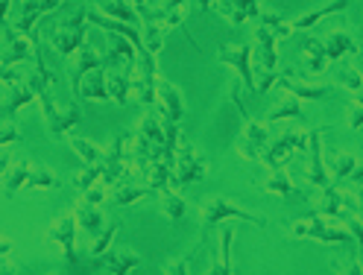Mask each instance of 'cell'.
<instances>
[{"mask_svg":"<svg viewBox=\"0 0 363 275\" xmlns=\"http://www.w3.org/2000/svg\"><path fill=\"white\" fill-rule=\"evenodd\" d=\"M211 173V164H208V155L202 152L196 144L179 138V147H176V155H173V179H176V191H185L191 185H199L206 181Z\"/></svg>","mask_w":363,"mask_h":275,"instance_id":"2","label":"cell"},{"mask_svg":"<svg viewBox=\"0 0 363 275\" xmlns=\"http://www.w3.org/2000/svg\"><path fill=\"white\" fill-rule=\"evenodd\" d=\"M35 97H33V88L21 79V82H15V85H9V91H6V97H4V114L6 118H15V114L24 108V106H30Z\"/></svg>","mask_w":363,"mask_h":275,"instance_id":"26","label":"cell"},{"mask_svg":"<svg viewBox=\"0 0 363 275\" xmlns=\"http://www.w3.org/2000/svg\"><path fill=\"white\" fill-rule=\"evenodd\" d=\"M357 211H360V202L346 196L343 191H337L331 181H328V185H323L320 193H316V214H323V217L340 220L343 214H357Z\"/></svg>","mask_w":363,"mask_h":275,"instance_id":"9","label":"cell"},{"mask_svg":"<svg viewBox=\"0 0 363 275\" xmlns=\"http://www.w3.org/2000/svg\"><path fill=\"white\" fill-rule=\"evenodd\" d=\"M276 85L284 91V94L296 97V100H311V103L328 100V94H331L328 85H308V82H302L296 67H287V71H281V74L276 77Z\"/></svg>","mask_w":363,"mask_h":275,"instance_id":"10","label":"cell"},{"mask_svg":"<svg viewBox=\"0 0 363 275\" xmlns=\"http://www.w3.org/2000/svg\"><path fill=\"white\" fill-rule=\"evenodd\" d=\"M308 147V132L305 129H290L284 132L276 144H267L264 155H261V162L267 170H281L287 162H290V155H296Z\"/></svg>","mask_w":363,"mask_h":275,"instance_id":"5","label":"cell"},{"mask_svg":"<svg viewBox=\"0 0 363 275\" xmlns=\"http://www.w3.org/2000/svg\"><path fill=\"white\" fill-rule=\"evenodd\" d=\"M360 118H363V108H360V100H352V108H349V118H346V123H349V129H352V132H360Z\"/></svg>","mask_w":363,"mask_h":275,"instance_id":"44","label":"cell"},{"mask_svg":"<svg viewBox=\"0 0 363 275\" xmlns=\"http://www.w3.org/2000/svg\"><path fill=\"white\" fill-rule=\"evenodd\" d=\"M162 272H173V275H185V272H191V266L185 264V258H170L164 266H162Z\"/></svg>","mask_w":363,"mask_h":275,"instance_id":"45","label":"cell"},{"mask_svg":"<svg viewBox=\"0 0 363 275\" xmlns=\"http://www.w3.org/2000/svg\"><path fill=\"white\" fill-rule=\"evenodd\" d=\"M77 97L88 100V103H106L108 91H106V67H91V71L79 79Z\"/></svg>","mask_w":363,"mask_h":275,"instance_id":"17","label":"cell"},{"mask_svg":"<svg viewBox=\"0 0 363 275\" xmlns=\"http://www.w3.org/2000/svg\"><path fill=\"white\" fill-rule=\"evenodd\" d=\"M357 164H360V162H357L352 152H340L334 162H331V167H328V179H331V181H337V179H349V176L354 173Z\"/></svg>","mask_w":363,"mask_h":275,"instance_id":"37","label":"cell"},{"mask_svg":"<svg viewBox=\"0 0 363 275\" xmlns=\"http://www.w3.org/2000/svg\"><path fill=\"white\" fill-rule=\"evenodd\" d=\"M85 6H79L74 15H67L65 21H59L53 35H50V44L56 47L59 56H74L82 44H85V35H88V27H85Z\"/></svg>","mask_w":363,"mask_h":275,"instance_id":"4","label":"cell"},{"mask_svg":"<svg viewBox=\"0 0 363 275\" xmlns=\"http://www.w3.org/2000/svg\"><path fill=\"white\" fill-rule=\"evenodd\" d=\"M255 21H261L267 30H272V35H276L279 41H287V38L293 35V27L287 24V21H281L279 15H272V12H264V9H261V15H258Z\"/></svg>","mask_w":363,"mask_h":275,"instance_id":"38","label":"cell"},{"mask_svg":"<svg viewBox=\"0 0 363 275\" xmlns=\"http://www.w3.org/2000/svg\"><path fill=\"white\" fill-rule=\"evenodd\" d=\"M287 118H296V120H305V111H302V100H296V97H284L276 108H272L269 114H267V120L269 123H279V120H287Z\"/></svg>","mask_w":363,"mask_h":275,"instance_id":"31","label":"cell"},{"mask_svg":"<svg viewBox=\"0 0 363 275\" xmlns=\"http://www.w3.org/2000/svg\"><path fill=\"white\" fill-rule=\"evenodd\" d=\"M152 191L147 185H129V188H115V196H111V202L115 205H132V202H141L144 196H150Z\"/></svg>","mask_w":363,"mask_h":275,"instance_id":"39","label":"cell"},{"mask_svg":"<svg viewBox=\"0 0 363 275\" xmlns=\"http://www.w3.org/2000/svg\"><path fill=\"white\" fill-rule=\"evenodd\" d=\"M264 191H269L272 196H281V199H290L293 196V181L287 179L284 170H267V179H264Z\"/></svg>","mask_w":363,"mask_h":275,"instance_id":"32","label":"cell"},{"mask_svg":"<svg viewBox=\"0 0 363 275\" xmlns=\"http://www.w3.org/2000/svg\"><path fill=\"white\" fill-rule=\"evenodd\" d=\"M220 64H232L238 71V79L246 85L249 94H255V71H252V47L249 44H225L217 53Z\"/></svg>","mask_w":363,"mask_h":275,"instance_id":"6","label":"cell"},{"mask_svg":"<svg viewBox=\"0 0 363 275\" xmlns=\"http://www.w3.org/2000/svg\"><path fill=\"white\" fill-rule=\"evenodd\" d=\"M48 237H50L56 246H62L67 264H77V217H74V214H65L62 220H56V223L50 225Z\"/></svg>","mask_w":363,"mask_h":275,"instance_id":"14","label":"cell"},{"mask_svg":"<svg viewBox=\"0 0 363 275\" xmlns=\"http://www.w3.org/2000/svg\"><path fill=\"white\" fill-rule=\"evenodd\" d=\"M106 191H108V188H103V185L88 188V191L82 193V202H88V205H103V202H106Z\"/></svg>","mask_w":363,"mask_h":275,"instance_id":"43","label":"cell"},{"mask_svg":"<svg viewBox=\"0 0 363 275\" xmlns=\"http://www.w3.org/2000/svg\"><path fill=\"white\" fill-rule=\"evenodd\" d=\"M135 59H138V50L132 47V41H126L123 35L111 33V47H108L103 64H108V67H129V64H135Z\"/></svg>","mask_w":363,"mask_h":275,"instance_id":"25","label":"cell"},{"mask_svg":"<svg viewBox=\"0 0 363 275\" xmlns=\"http://www.w3.org/2000/svg\"><path fill=\"white\" fill-rule=\"evenodd\" d=\"M232 246H235V225L225 223L220 240H217V252H214V264L208 266L211 275H229L232 272Z\"/></svg>","mask_w":363,"mask_h":275,"instance_id":"20","label":"cell"},{"mask_svg":"<svg viewBox=\"0 0 363 275\" xmlns=\"http://www.w3.org/2000/svg\"><path fill=\"white\" fill-rule=\"evenodd\" d=\"M91 67H103V56L91 47V44L85 41L82 47L74 53V62H71V91H74V97H77V88H79V79L91 71Z\"/></svg>","mask_w":363,"mask_h":275,"instance_id":"19","label":"cell"},{"mask_svg":"<svg viewBox=\"0 0 363 275\" xmlns=\"http://www.w3.org/2000/svg\"><path fill=\"white\" fill-rule=\"evenodd\" d=\"M62 4H65V0H21V18H18V24L12 30L21 33V35L35 33L38 18L53 12V9H59Z\"/></svg>","mask_w":363,"mask_h":275,"instance_id":"13","label":"cell"},{"mask_svg":"<svg viewBox=\"0 0 363 275\" xmlns=\"http://www.w3.org/2000/svg\"><path fill=\"white\" fill-rule=\"evenodd\" d=\"M138 266H141V255L129 246H118V249L108 246L100 255V269H106L111 275H126V272L138 269Z\"/></svg>","mask_w":363,"mask_h":275,"instance_id":"16","label":"cell"},{"mask_svg":"<svg viewBox=\"0 0 363 275\" xmlns=\"http://www.w3.org/2000/svg\"><path fill=\"white\" fill-rule=\"evenodd\" d=\"M214 4H220V0H196V6H199L202 12H208V9H214Z\"/></svg>","mask_w":363,"mask_h":275,"instance_id":"49","label":"cell"},{"mask_svg":"<svg viewBox=\"0 0 363 275\" xmlns=\"http://www.w3.org/2000/svg\"><path fill=\"white\" fill-rule=\"evenodd\" d=\"M97 12L106 15V18H115V21H123V24H132V27H141V18H138V9H135L129 0H97Z\"/></svg>","mask_w":363,"mask_h":275,"instance_id":"24","label":"cell"},{"mask_svg":"<svg viewBox=\"0 0 363 275\" xmlns=\"http://www.w3.org/2000/svg\"><path fill=\"white\" fill-rule=\"evenodd\" d=\"M269 144V132H267V123L255 120V118H246V126L238 138L235 144V152L240 158H246V162H261V155Z\"/></svg>","mask_w":363,"mask_h":275,"instance_id":"7","label":"cell"},{"mask_svg":"<svg viewBox=\"0 0 363 275\" xmlns=\"http://www.w3.org/2000/svg\"><path fill=\"white\" fill-rule=\"evenodd\" d=\"M106 91H108V100L115 106H126L132 100L129 67H111V71H106Z\"/></svg>","mask_w":363,"mask_h":275,"instance_id":"18","label":"cell"},{"mask_svg":"<svg viewBox=\"0 0 363 275\" xmlns=\"http://www.w3.org/2000/svg\"><path fill=\"white\" fill-rule=\"evenodd\" d=\"M323 47H325V59H328V62H340V59H346V56H360L357 41H354L349 33H343V30L331 33V35L323 41Z\"/></svg>","mask_w":363,"mask_h":275,"instance_id":"22","label":"cell"},{"mask_svg":"<svg viewBox=\"0 0 363 275\" xmlns=\"http://www.w3.org/2000/svg\"><path fill=\"white\" fill-rule=\"evenodd\" d=\"M71 150L82 158V164H97L100 158H103V147L100 144H94V141H88V138H77V135H71Z\"/></svg>","mask_w":363,"mask_h":275,"instance_id":"33","label":"cell"},{"mask_svg":"<svg viewBox=\"0 0 363 275\" xmlns=\"http://www.w3.org/2000/svg\"><path fill=\"white\" fill-rule=\"evenodd\" d=\"M199 220H202V225H206V232H208V228H214V225H220V223H232V220L249 223V225L261 228V232L267 228V220H261L258 214H252V211L240 208V205L229 202L225 196H211V199L202 202V208H199Z\"/></svg>","mask_w":363,"mask_h":275,"instance_id":"3","label":"cell"},{"mask_svg":"<svg viewBox=\"0 0 363 275\" xmlns=\"http://www.w3.org/2000/svg\"><path fill=\"white\" fill-rule=\"evenodd\" d=\"M302 59H305L311 74H325L328 59H325V47H323L320 38H313V35H305L302 38Z\"/></svg>","mask_w":363,"mask_h":275,"instance_id":"27","label":"cell"},{"mask_svg":"<svg viewBox=\"0 0 363 275\" xmlns=\"http://www.w3.org/2000/svg\"><path fill=\"white\" fill-rule=\"evenodd\" d=\"M334 82L343 85L346 91H352V94H360V59L357 62H346L343 67H340Z\"/></svg>","mask_w":363,"mask_h":275,"instance_id":"35","label":"cell"},{"mask_svg":"<svg viewBox=\"0 0 363 275\" xmlns=\"http://www.w3.org/2000/svg\"><path fill=\"white\" fill-rule=\"evenodd\" d=\"M82 120V111H79V106H71V108H56L53 114H50V118L48 120H44V126H48V132L50 135H67V132H71L77 123Z\"/></svg>","mask_w":363,"mask_h":275,"instance_id":"28","label":"cell"},{"mask_svg":"<svg viewBox=\"0 0 363 275\" xmlns=\"http://www.w3.org/2000/svg\"><path fill=\"white\" fill-rule=\"evenodd\" d=\"M35 50V33L30 35H21L12 27H6V50H0V62L6 64H24L33 59Z\"/></svg>","mask_w":363,"mask_h":275,"instance_id":"15","label":"cell"},{"mask_svg":"<svg viewBox=\"0 0 363 275\" xmlns=\"http://www.w3.org/2000/svg\"><path fill=\"white\" fill-rule=\"evenodd\" d=\"M118 232H121V225H118V223L103 225V232H100L94 240H91V258H100L103 252H106L111 243H115V235H118Z\"/></svg>","mask_w":363,"mask_h":275,"instance_id":"40","label":"cell"},{"mask_svg":"<svg viewBox=\"0 0 363 275\" xmlns=\"http://www.w3.org/2000/svg\"><path fill=\"white\" fill-rule=\"evenodd\" d=\"M21 79H24V74H21L15 64L0 62V82H4L6 88H9V85H15V82H21Z\"/></svg>","mask_w":363,"mask_h":275,"instance_id":"42","label":"cell"},{"mask_svg":"<svg viewBox=\"0 0 363 275\" xmlns=\"http://www.w3.org/2000/svg\"><path fill=\"white\" fill-rule=\"evenodd\" d=\"M290 237L293 240H316V243H352V232L346 228V223H334L325 220L323 214H302L299 220L290 223Z\"/></svg>","mask_w":363,"mask_h":275,"instance_id":"1","label":"cell"},{"mask_svg":"<svg viewBox=\"0 0 363 275\" xmlns=\"http://www.w3.org/2000/svg\"><path fill=\"white\" fill-rule=\"evenodd\" d=\"M9 9H12V0H0V27H9Z\"/></svg>","mask_w":363,"mask_h":275,"instance_id":"46","label":"cell"},{"mask_svg":"<svg viewBox=\"0 0 363 275\" xmlns=\"http://www.w3.org/2000/svg\"><path fill=\"white\" fill-rule=\"evenodd\" d=\"M129 4H132L135 9H138V6H144V4H147V0H129Z\"/></svg>","mask_w":363,"mask_h":275,"instance_id":"50","label":"cell"},{"mask_svg":"<svg viewBox=\"0 0 363 275\" xmlns=\"http://www.w3.org/2000/svg\"><path fill=\"white\" fill-rule=\"evenodd\" d=\"M349 4L352 0H331V4H325V6H320V9H311V12H305V15H299L296 21H290V27H293V33H308L311 27H316L323 18H328V15H337V12H346L349 9Z\"/></svg>","mask_w":363,"mask_h":275,"instance_id":"21","label":"cell"},{"mask_svg":"<svg viewBox=\"0 0 363 275\" xmlns=\"http://www.w3.org/2000/svg\"><path fill=\"white\" fill-rule=\"evenodd\" d=\"M74 217H77V228H82L85 237H91V240H94V237L103 232V225H106V217L100 214V205L79 202L77 211H74Z\"/></svg>","mask_w":363,"mask_h":275,"instance_id":"23","label":"cell"},{"mask_svg":"<svg viewBox=\"0 0 363 275\" xmlns=\"http://www.w3.org/2000/svg\"><path fill=\"white\" fill-rule=\"evenodd\" d=\"M323 135H325V126L323 129H311L308 132V181L313 188H323L328 185V164H325V158H323Z\"/></svg>","mask_w":363,"mask_h":275,"instance_id":"11","label":"cell"},{"mask_svg":"<svg viewBox=\"0 0 363 275\" xmlns=\"http://www.w3.org/2000/svg\"><path fill=\"white\" fill-rule=\"evenodd\" d=\"M158 108V118H162V123H182V118H185V97H182L179 85L167 82V79H158L155 85V106Z\"/></svg>","mask_w":363,"mask_h":275,"instance_id":"8","label":"cell"},{"mask_svg":"<svg viewBox=\"0 0 363 275\" xmlns=\"http://www.w3.org/2000/svg\"><path fill=\"white\" fill-rule=\"evenodd\" d=\"M252 35H255V44H258V53L252 50V59L258 62V74H276L279 67V38L272 35V30H267L261 21L258 27H252Z\"/></svg>","mask_w":363,"mask_h":275,"instance_id":"12","label":"cell"},{"mask_svg":"<svg viewBox=\"0 0 363 275\" xmlns=\"http://www.w3.org/2000/svg\"><path fill=\"white\" fill-rule=\"evenodd\" d=\"M158 205H162V214H164V220H170V223H179L182 217L188 214V202H185V196H182L179 191H158Z\"/></svg>","mask_w":363,"mask_h":275,"instance_id":"30","label":"cell"},{"mask_svg":"<svg viewBox=\"0 0 363 275\" xmlns=\"http://www.w3.org/2000/svg\"><path fill=\"white\" fill-rule=\"evenodd\" d=\"M141 41H144V50L152 56V59H158L162 56V50H164V41H167V30L164 27H158V24H152V21H141Z\"/></svg>","mask_w":363,"mask_h":275,"instance_id":"29","label":"cell"},{"mask_svg":"<svg viewBox=\"0 0 363 275\" xmlns=\"http://www.w3.org/2000/svg\"><path fill=\"white\" fill-rule=\"evenodd\" d=\"M9 164H12V155H9V150H0V176H4V173L9 170Z\"/></svg>","mask_w":363,"mask_h":275,"instance_id":"47","label":"cell"},{"mask_svg":"<svg viewBox=\"0 0 363 275\" xmlns=\"http://www.w3.org/2000/svg\"><path fill=\"white\" fill-rule=\"evenodd\" d=\"M9 255H12V240L0 237V258H9Z\"/></svg>","mask_w":363,"mask_h":275,"instance_id":"48","label":"cell"},{"mask_svg":"<svg viewBox=\"0 0 363 275\" xmlns=\"http://www.w3.org/2000/svg\"><path fill=\"white\" fill-rule=\"evenodd\" d=\"M15 144H21V126L15 123V118L0 120V150H9Z\"/></svg>","mask_w":363,"mask_h":275,"instance_id":"41","label":"cell"},{"mask_svg":"<svg viewBox=\"0 0 363 275\" xmlns=\"http://www.w3.org/2000/svg\"><path fill=\"white\" fill-rule=\"evenodd\" d=\"M103 173H106L103 162H97V164H85L79 173H74V188H77L79 193H85L88 188L100 185V181H103Z\"/></svg>","mask_w":363,"mask_h":275,"instance_id":"34","label":"cell"},{"mask_svg":"<svg viewBox=\"0 0 363 275\" xmlns=\"http://www.w3.org/2000/svg\"><path fill=\"white\" fill-rule=\"evenodd\" d=\"M56 185H59V179L50 170L33 164L30 173H27V181H24V191H48V188H56Z\"/></svg>","mask_w":363,"mask_h":275,"instance_id":"36","label":"cell"}]
</instances>
